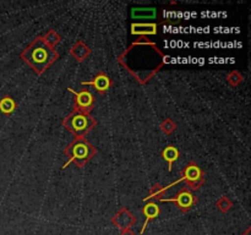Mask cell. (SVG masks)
I'll list each match as a JSON object with an SVG mask.
<instances>
[{
	"label": "cell",
	"mask_w": 251,
	"mask_h": 235,
	"mask_svg": "<svg viewBox=\"0 0 251 235\" xmlns=\"http://www.w3.org/2000/svg\"><path fill=\"white\" fill-rule=\"evenodd\" d=\"M118 63L140 85H146L166 65L167 56L156 43L147 37H140L118 56Z\"/></svg>",
	"instance_id": "cell-1"
},
{
	"label": "cell",
	"mask_w": 251,
	"mask_h": 235,
	"mask_svg": "<svg viewBox=\"0 0 251 235\" xmlns=\"http://www.w3.org/2000/svg\"><path fill=\"white\" fill-rule=\"evenodd\" d=\"M20 56L37 75H42L58 60L59 53L38 36L21 51Z\"/></svg>",
	"instance_id": "cell-2"
},
{
	"label": "cell",
	"mask_w": 251,
	"mask_h": 235,
	"mask_svg": "<svg viewBox=\"0 0 251 235\" xmlns=\"http://www.w3.org/2000/svg\"><path fill=\"white\" fill-rule=\"evenodd\" d=\"M64 153L66 154L69 161L64 164L63 169H65L70 163H75L78 168H83L85 164L98 153V151L86 139H75L65 147Z\"/></svg>",
	"instance_id": "cell-3"
},
{
	"label": "cell",
	"mask_w": 251,
	"mask_h": 235,
	"mask_svg": "<svg viewBox=\"0 0 251 235\" xmlns=\"http://www.w3.org/2000/svg\"><path fill=\"white\" fill-rule=\"evenodd\" d=\"M98 121L90 113L73 112L63 120V126L71 132L76 139H85L86 135L97 126Z\"/></svg>",
	"instance_id": "cell-4"
},
{
	"label": "cell",
	"mask_w": 251,
	"mask_h": 235,
	"mask_svg": "<svg viewBox=\"0 0 251 235\" xmlns=\"http://www.w3.org/2000/svg\"><path fill=\"white\" fill-rule=\"evenodd\" d=\"M178 181H185L190 191H196L205 183V173L195 162H189L181 170V178Z\"/></svg>",
	"instance_id": "cell-5"
},
{
	"label": "cell",
	"mask_w": 251,
	"mask_h": 235,
	"mask_svg": "<svg viewBox=\"0 0 251 235\" xmlns=\"http://www.w3.org/2000/svg\"><path fill=\"white\" fill-rule=\"evenodd\" d=\"M69 91L75 95L74 98V110L80 113H90L92 112L93 105H95V97L90 90L87 88H82L81 91H74L73 88L69 87Z\"/></svg>",
	"instance_id": "cell-6"
},
{
	"label": "cell",
	"mask_w": 251,
	"mask_h": 235,
	"mask_svg": "<svg viewBox=\"0 0 251 235\" xmlns=\"http://www.w3.org/2000/svg\"><path fill=\"white\" fill-rule=\"evenodd\" d=\"M161 201L162 202H174L183 213H188L198 203L196 196L188 188H183L181 190H179L176 197L162 198Z\"/></svg>",
	"instance_id": "cell-7"
},
{
	"label": "cell",
	"mask_w": 251,
	"mask_h": 235,
	"mask_svg": "<svg viewBox=\"0 0 251 235\" xmlns=\"http://www.w3.org/2000/svg\"><path fill=\"white\" fill-rule=\"evenodd\" d=\"M137 219L126 207H122L112 218V223L120 230L131 229L136 224Z\"/></svg>",
	"instance_id": "cell-8"
},
{
	"label": "cell",
	"mask_w": 251,
	"mask_h": 235,
	"mask_svg": "<svg viewBox=\"0 0 251 235\" xmlns=\"http://www.w3.org/2000/svg\"><path fill=\"white\" fill-rule=\"evenodd\" d=\"M81 85L82 86H93V87H95V90L97 91L100 94L103 95L104 93H107V91L109 90L110 87H112L113 81H112V78L107 75V73L103 72V71H100V72H98L97 75L92 78V80L88 81V82H85V81H83Z\"/></svg>",
	"instance_id": "cell-9"
},
{
	"label": "cell",
	"mask_w": 251,
	"mask_h": 235,
	"mask_svg": "<svg viewBox=\"0 0 251 235\" xmlns=\"http://www.w3.org/2000/svg\"><path fill=\"white\" fill-rule=\"evenodd\" d=\"M158 33V24L153 22H134L131 24V34L132 36L147 37L154 36Z\"/></svg>",
	"instance_id": "cell-10"
},
{
	"label": "cell",
	"mask_w": 251,
	"mask_h": 235,
	"mask_svg": "<svg viewBox=\"0 0 251 235\" xmlns=\"http://www.w3.org/2000/svg\"><path fill=\"white\" fill-rule=\"evenodd\" d=\"M159 213H161V208H159V206L157 205V203H154L153 201H151V202H147L146 205L144 206V208H142V214L145 215V223H144V227H142V229L140 230V234H144L145 230H146V228H147V225H149L150 220L156 219V218L159 215Z\"/></svg>",
	"instance_id": "cell-11"
},
{
	"label": "cell",
	"mask_w": 251,
	"mask_h": 235,
	"mask_svg": "<svg viewBox=\"0 0 251 235\" xmlns=\"http://www.w3.org/2000/svg\"><path fill=\"white\" fill-rule=\"evenodd\" d=\"M91 54V48L83 41H77L70 49V55L75 59L77 63H81L87 59Z\"/></svg>",
	"instance_id": "cell-12"
},
{
	"label": "cell",
	"mask_w": 251,
	"mask_h": 235,
	"mask_svg": "<svg viewBox=\"0 0 251 235\" xmlns=\"http://www.w3.org/2000/svg\"><path fill=\"white\" fill-rule=\"evenodd\" d=\"M131 16L135 20H153L157 17V9L154 7H134Z\"/></svg>",
	"instance_id": "cell-13"
},
{
	"label": "cell",
	"mask_w": 251,
	"mask_h": 235,
	"mask_svg": "<svg viewBox=\"0 0 251 235\" xmlns=\"http://www.w3.org/2000/svg\"><path fill=\"white\" fill-rule=\"evenodd\" d=\"M179 154H180L179 153V149L176 148V146H172V144L167 146L166 148L162 151V157H163L164 161H167V163H168L169 171H172V169H173V164L179 159Z\"/></svg>",
	"instance_id": "cell-14"
},
{
	"label": "cell",
	"mask_w": 251,
	"mask_h": 235,
	"mask_svg": "<svg viewBox=\"0 0 251 235\" xmlns=\"http://www.w3.org/2000/svg\"><path fill=\"white\" fill-rule=\"evenodd\" d=\"M17 104L15 99L10 95H5L0 99V112L4 115H11L16 109Z\"/></svg>",
	"instance_id": "cell-15"
},
{
	"label": "cell",
	"mask_w": 251,
	"mask_h": 235,
	"mask_svg": "<svg viewBox=\"0 0 251 235\" xmlns=\"http://www.w3.org/2000/svg\"><path fill=\"white\" fill-rule=\"evenodd\" d=\"M173 185H176V184H173ZM173 185H169V186H166V188H163L161 184H158V183L153 184V185L151 186V188H150V195L147 196L146 198H144V201H149V200H151V198H153V200L161 201L162 196H164L166 191Z\"/></svg>",
	"instance_id": "cell-16"
},
{
	"label": "cell",
	"mask_w": 251,
	"mask_h": 235,
	"mask_svg": "<svg viewBox=\"0 0 251 235\" xmlns=\"http://www.w3.org/2000/svg\"><path fill=\"white\" fill-rule=\"evenodd\" d=\"M42 38H43V41L53 49H55V47L61 42L60 34H59L58 32L54 31V29H49Z\"/></svg>",
	"instance_id": "cell-17"
},
{
	"label": "cell",
	"mask_w": 251,
	"mask_h": 235,
	"mask_svg": "<svg viewBox=\"0 0 251 235\" xmlns=\"http://www.w3.org/2000/svg\"><path fill=\"white\" fill-rule=\"evenodd\" d=\"M243 80H244V76H243L242 73L237 70L232 71V72L228 73V76H227L228 83H229L230 86H233V87H238V86L243 82Z\"/></svg>",
	"instance_id": "cell-18"
},
{
	"label": "cell",
	"mask_w": 251,
	"mask_h": 235,
	"mask_svg": "<svg viewBox=\"0 0 251 235\" xmlns=\"http://www.w3.org/2000/svg\"><path fill=\"white\" fill-rule=\"evenodd\" d=\"M216 206H217L218 211H221L222 213H227L228 211H230V208L233 207V202L229 200L228 196H222V197L216 202Z\"/></svg>",
	"instance_id": "cell-19"
},
{
	"label": "cell",
	"mask_w": 251,
	"mask_h": 235,
	"mask_svg": "<svg viewBox=\"0 0 251 235\" xmlns=\"http://www.w3.org/2000/svg\"><path fill=\"white\" fill-rule=\"evenodd\" d=\"M161 129L166 135H171L176 130V124L172 119L167 118V119H164L163 121H162Z\"/></svg>",
	"instance_id": "cell-20"
},
{
	"label": "cell",
	"mask_w": 251,
	"mask_h": 235,
	"mask_svg": "<svg viewBox=\"0 0 251 235\" xmlns=\"http://www.w3.org/2000/svg\"><path fill=\"white\" fill-rule=\"evenodd\" d=\"M120 235H137V234L134 232V230H131V229H125V230H122V233H120Z\"/></svg>",
	"instance_id": "cell-21"
},
{
	"label": "cell",
	"mask_w": 251,
	"mask_h": 235,
	"mask_svg": "<svg viewBox=\"0 0 251 235\" xmlns=\"http://www.w3.org/2000/svg\"><path fill=\"white\" fill-rule=\"evenodd\" d=\"M250 233H251V228L249 227L247 230H245V233H243L242 235H250Z\"/></svg>",
	"instance_id": "cell-22"
}]
</instances>
